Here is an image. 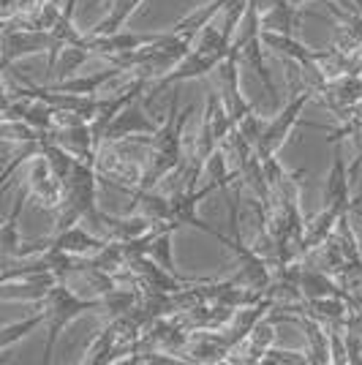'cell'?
<instances>
[{
	"mask_svg": "<svg viewBox=\"0 0 362 365\" xmlns=\"http://www.w3.org/2000/svg\"><path fill=\"white\" fill-rule=\"evenodd\" d=\"M98 185H101V180H98V172H95V161L76 158L74 169L63 180L61 205L52 210L55 213V232L74 227L90 213L95 202H98Z\"/></svg>",
	"mask_w": 362,
	"mask_h": 365,
	"instance_id": "1",
	"label": "cell"
},
{
	"mask_svg": "<svg viewBox=\"0 0 362 365\" xmlns=\"http://www.w3.org/2000/svg\"><path fill=\"white\" fill-rule=\"evenodd\" d=\"M41 311H44V324H46V346H44V363L52 360V349H55V341L58 335L82 314L88 311H101V300L95 297H82L76 294L68 284L55 281L49 292L41 300Z\"/></svg>",
	"mask_w": 362,
	"mask_h": 365,
	"instance_id": "2",
	"label": "cell"
},
{
	"mask_svg": "<svg viewBox=\"0 0 362 365\" xmlns=\"http://www.w3.org/2000/svg\"><path fill=\"white\" fill-rule=\"evenodd\" d=\"M311 101H314V93L311 91L289 93V101L272 120H267V125H264V131H262V137H259L254 150H257L259 155H275V153L289 142L291 131L300 125L302 109L308 107Z\"/></svg>",
	"mask_w": 362,
	"mask_h": 365,
	"instance_id": "3",
	"label": "cell"
},
{
	"mask_svg": "<svg viewBox=\"0 0 362 365\" xmlns=\"http://www.w3.org/2000/svg\"><path fill=\"white\" fill-rule=\"evenodd\" d=\"M49 49H52L49 31H31V28H19L9 22V28L0 33V74L11 68L16 61L28 55H41Z\"/></svg>",
	"mask_w": 362,
	"mask_h": 365,
	"instance_id": "4",
	"label": "cell"
},
{
	"mask_svg": "<svg viewBox=\"0 0 362 365\" xmlns=\"http://www.w3.org/2000/svg\"><path fill=\"white\" fill-rule=\"evenodd\" d=\"M25 188H28V199L38 202V207H44V210H55L61 205L63 180L49 169V164H46V158L41 153H36V155L28 158Z\"/></svg>",
	"mask_w": 362,
	"mask_h": 365,
	"instance_id": "5",
	"label": "cell"
},
{
	"mask_svg": "<svg viewBox=\"0 0 362 365\" xmlns=\"http://www.w3.org/2000/svg\"><path fill=\"white\" fill-rule=\"evenodd\" d=\"M155 128H158V123L150 118L148 107L139 98H134L109 120L101 142H118V139L139 137V134H155Z\"/></svg>",
	"mask_w": 362,
	"mask_h": 365,
	"instance_id": "6",
	"label": "cell"
},
{
	"mask_svg": "<svg viewBox=\"0 0 362 365\" xmlns=\"http://www.w3.org/2000/svg\"><path fill=\"white\" fill-rule=\"evenodd\" d=\"M324 207H330L335 213H351L354 202H351V178H348L346 161L341 158V153H332L330 175L324 180Z\"/></svg>",
	"mask_w": 362,
	"mask_h": 365,
	"instance_id": "7",
	"label": "cell"
},
{
	"mask_svg": "<svg viewBox=\"0 0 362 365\" xmlns=\"http://www.w3.org/2000/svg\"><path fill=\"white\" fill-rule=\"evenodd\" d=\"M46 137L58 142L61 148L71 153L74 158H85V161H95L98 145L93 139L90 123H74V125H63V128H52L46 131Z\"/></svg>",
	"mask_w": 362,
	"mask_h": 365,
	"instance_id": "8",
	"label": "cell"
},
{
	"mask_svg": "<svg viewBox=\"0 0 362 365\" xmlns=\"http://www.w3.org/2000/svg\"><path fill=\"white\" fill-rule=\"evenodd\" d=\"M49 237H52V243H49L52 248L66 251V254H71V257H90L93 251H98V248L106 243L104 237H98V235L90 232L85 224H74V227L61 229V232H52Z\"/></svg>",
	"mask_w": 362,
	"mask_h": 365,
	"instance_id": "9",
	"label": "cell"
},
{
	"mask_svg": "<svg viewBox=\"0 0 362 365\" xmlns=\"http://www.w3.org/2000/svg\"><path fill=\"white\" fill-rule=\"evenodd\" d=\"M262 44H264V52L272 55V58H278V61H294L300 63V66L314 61V49L302 44L297 36L262 31Z\"/></svg>",
	"mask_w": 362,
	"mask_h": 365,
	"instance_id": "10",
	"label": "cell"
},
{
	"mask_svg": "<svg viewBox=\"0 0 362 365\" xmlns=\"http://www.w3.org/2000/svg\"><path fill=\"white\" fill-rule=\"evenodd\" d=\"M25 202H28V188L22 182L14 197L11 213L0 224V254L6 259H14V262H19V248H22V240H19V218H22V210H25Z\"/></svg>",
	"mask_w": 362,
	"mask_h": 365,
	"instance_id": "11",
	"label": "cell"
},
{
	"mask_svg": "<svg viewBox=\"0 0 362 365\" xmlns=\"http://www.w3.org/2000/svg\"><path fill=\"white\" fill-rule=\"evenodd\" d=\"M338 215L335 210L330 207H321L308 224L302 229V243H300V259L305 254H311V251H316L319 245H324L330 240V235L335 232V221H338Z\"/></svg>",
	"mask_w": 362,
	"mask_h": 365,
	"instance_id": "12",
	"label": "cell"
},
{
	"mask_svg": "<svg viewBox=\"0 0 362 365\" xmlns=\"http://www.w3.org/2000/svg\"><path fill=\"white\" fill-rule=\"evenodd\" d=\"M90 58H93V52L88 49L85 41H82V44L63 46L61 52H58V58H55L52 71L46 76V82H63V79H68V76L79 74V68L90 61Z\"/></svg>",
	"mask_w": 362,
	"mask_h": 365,
	"instance_id": "13",
	"label": "cell"
},
{
	"mask_svg": "<svg viewBox=\"0 0 362 365\" xmlns=\"http://www.w3.org/2000/svg\"><path fill=\"white\" fill-rule=\"evenodd\" d=\"M202 125H207L210 128V134L218 139V145L227 139V134L234 128V120H232V115H229L227 104H224V98L218 96V91H210L207 93V101H205V112H202Z\"/></svg>",
	"mask_w": 362,
	"mask_h": 365,
	"instance_id": "14",
	"label": "cell"
},
{
	"mask_svg": "<svg viewBox=\"0 0 362 365\" xmlns=\"http://www.w3.org/2000/svg\"><path fill=\"white\" fill-rule=\"evenodd\" d=\"M259 19H262V31L297 36V28H300V22H302V11L297 6L281 3V6H272L267 11H262Z\"/></svg>",
	"mask_w": 362,
	"mask_h": 365,
	"instance_id": "15",
	"label": "cell"
},
{
	"mask_svg": "<svg viewBox=\"0 0 362 365\" xmlns=\"http://www.w3.org/2000/svg\"><path fill=\"white\" fill-rule=\"evenodd\" d=\"M115 351H118V319H112L101 333L95 335L82 363L85 365H101V363H115Z\"/></svg>",
	"mask_w": 362,
	"mask_h": 365,
	"instance_id": "16",
	"label": "cell"
},
{
	"mask_svg": "<svg viewBox=\"0 0 362 365\" xmlns=\"http://www.w3.org/2000/svg\"><path fill=\"white\" fill-rule=\"evenodd\" d=\"M221 9H224V0H210V3H205V6H199L197 11H191L188 16H182L180 22L172 28L175 36H180L185 41H191L194 36H197L207 22H212L215 16L221 14Z\"/></svg>",
	"mask_w": 362,
	"mask_h": 365,
	"instance_id": "17",
	"label": "cell"
},
{
	"mask_svg": "<svg viewBox=\"0 0 362 365\" xmlns=\"http://www.w3.org/2000/svg\"><path fill=\"white\" fill-rule=\"evenodd\" d=\"M38 324H44V311H38L36 317H28V319L16 322V324H9V327H0V351L14 346L16 341H22L25 335H31Z\"/></svg>",
	"mask_w": 362,
	"mask_h": 365,
	"instance_id": "18",
	"label": "cell"
},
{
	"mask_svg": "<svg viewBox=\"0 0 362 365\" xmlns=\"http://www.w3.org/2000/svg\"><path fill=\"white\" fill-rule=\"evenodd\" d=\"M264 125H267V120H264L254 107L234 120V128H237V131H240L242 137L248 139L254 148H257V142H259V137H262V131H264Z\"/></svg>",
	"mask_w": 362,
	"mask_h": 365,
	"instance_id": "19",
	"label": "cell"
},
{
	"mask_svg": "<svg viewBox=\"0 0 362 365\" xmlns=\"http://www.w3.org/2000/svg\"><path fill=\"white\" fill-rule=\"evenodd\" d=\"M262 363H286V365H297V363H308V354L305 351H284V349H270L262 354Z\"/></svg>",
	"mask_w": 362,
	"mask_h": 365,
	"instance_id": "20",
	"label": "cell"
},
{
	"mask_svg": "<svg viewBox=\"0 0 362 365\" xmlns=\"http://www.w3.org/2000/svg\"><path fill=\"white\" fill-rule=\"evenodd\" d=\"M19 14V0H0V19L3 22H11Z\"/></svg>",
	"mask_w": 362,
	"mask_h": 365,
	"instance_id": "21",
	"label": "cell"
},
{
	"mask_svg": "<svg viewBox=\"0 0 362 365\" xmlns=\"http://www.w3.org/2000/svg\"><path fill=\"white\" fill-rule=\"evenodd\" d=\"M6 28H9V22H3V19H0V33L6 31Z\"/></svg>",
	"mask_w": 362,
	"mask_h": 365,
	"instance_id": "22",
	"label": "cell"
},
{
	"mask_svg": "<svg viewBox=\"0 0 362 365\" xmlns=\"http://www.w3.org/2000/svg\"><path fill=\"white\" fill-rule=\"evenodd\" d=\"M360 248H362V240H360Z\"/></svg>",
	"mask_w": 362,
	"mask_h": 365,
	"instance_id": "23",
	"label": "cell"
}]
</instances>
